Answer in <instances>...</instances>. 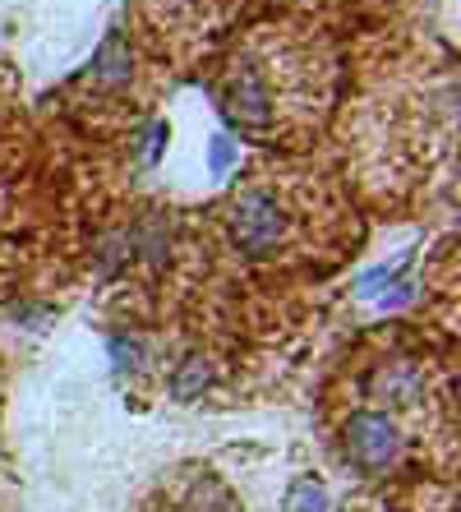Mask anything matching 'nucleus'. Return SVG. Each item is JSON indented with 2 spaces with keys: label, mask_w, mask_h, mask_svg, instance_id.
Returning a JSON list of instances; mask_svg holds the SVG:
<instances>
[{
  "label": "nucleus",
  "mask_w": 461,
  "mask_h": 512,
  "mask_svg": "<svg viewBox=\"0 0 461 512\" xmlns=\"http://www.w3.org/2000/svg\"><path fill=\"white\" fill-rule=\"evenodd\" d=\"M346 457L365 471H388L402 462V434L379 411H360L346 420Z\"/></svg>",
  "instance_id": "f257e3e1"
},
{
  "label": "nucleus",
  "mask_w": 461,
  "mask_h": 512,
  "mask_svg": "<svg viewBox=\"0 0 461 512\" xmlns=\"http://www.w3.org/2000/svg\"><path fill=\"white\" fill-rule=\"evenodd\" d=\"M282 231H286V217L277 208V199H268V194L236 199V208H231V240H236V250L268 254L282 240Z\"/></svg>",
  "instance_id": "f03ea898"
},
{
  "label": "nucleus",
  "mask_w": 461,
  "mask_h": 512,
  "mask_svg": "<svg viewBox=\"0 0 461 512\" xmlns=\"http://www.w3.org/2000/svg\"><path fill=\"white\" fill-rule=\"evenodd\" d=\"M222 107L231 120H240V125H249V130H259V125H268L272 116V102H268V88H263V79L254 70H231L222 84Z\"/></svg>",
  "instance_id": "7ed1b4c3"
},
{
  "label": "nucleus",
  "mask_w": 461,
  "mask_h": 512,
  "mask_svg": "<svg viewBox=\"0 0 461 512\" xmlns=\"http://www.w3.org/2000/svg\"><path fill=\"white\" fill-rule=\"evenodd\" d=\"M420 370L415 365H388V370H379L374 374V397L379 402H388V406H402V402H411L415 393H420Z\"/></svg>",
  "instance_id": "20e7f679"
},
{
  "label": "nucleus",
  "mask_w": 461,
  "mask_h": 512,
  "mask_svg": "<svg viewBox=\"0 0 461 512\" xmlns=\"http://www.w3.org/2000/svg\"><path fill=\"white\" fill-rule=\"evenodd\" d=\"M208 379H213V365H208L203 356H190L176 370V379H171V393H176L180 402H190V397H199L203 388H208Z\"/></svg>",
  "instance_id": "39448f33"
},
{
  "label": "nucleus",
  "mask_w": 461,
  "mask_h": 512,
  "mask_svg": "<svg viewBox=\"0 0 461 512\" xmlns=\"http://www.w3.org/2000/svg\"><path fill=\"white\" fill-rule=\"evenodd\" d=\"M286 512H328V489L319 480H296L286 489Z\"/></svg>",
  "instance_id": "423d86ee"
},
{
  "label": "nucleus",
  "mask_w": 461,
  "mask_h": 512,
  "mask_svg": "<svg viewBox=\"0 0 461 512\" xmlns=\"http://www.w3.org/2000/svg\"><path fill=\"white\" fill-rule=\"evenodd\" d=\"M190 512H231V494L222 485H199L190 499Z\"/></svg>",
  "instance_id": "0eeeda50"
},
{
  "label": "nucleus",
  "mask_w": 461,
  "mask_h": 512,
  "mask_svg": "<svg viewBox=\"0 0 461 512\" xmlns=\"http://www.w3.org/2000/svg\"><path fill=\"white\" fill-rule=\"evenodd\" d=\"M97 74H102V84H116L120 74H130V60H125L120 42H107V47H102V60H97Z\"/></svg>",
  "instance_id": "6e6552de"
},
{
  "label": "nucleus",
  "mask_w": 461,
  "mask_h": 512,
  "mask_svg": "<svg viewBox=\"0 0 461 512\" xmlns=\"http://www.w3.org/2000/svg\"><path fill=\"white\" fill-rule=\"evenodd\" d=\"M111 356H116L120 370H139V365H143V346L139 342H125V337H111Z\"/></svg>",
  "instance_id": "1a4fd4ad"
},
{
  "label": "nucleus",
  "mask_w": 461,
  "mask_h": 512,
  "mask_svg": "<svg viewBox=\"0 0 461 512\" xmlns=\"http://www.w3.org/2000/svg\"><path fill=\"white\" fill-rule=\"evenodd\" d=\"M231 157H236L231 139H226V134H217V139H213V171H226V167H231Z\"/></svg>",
  "instance_id": "9d476101"
}]
</instances>
